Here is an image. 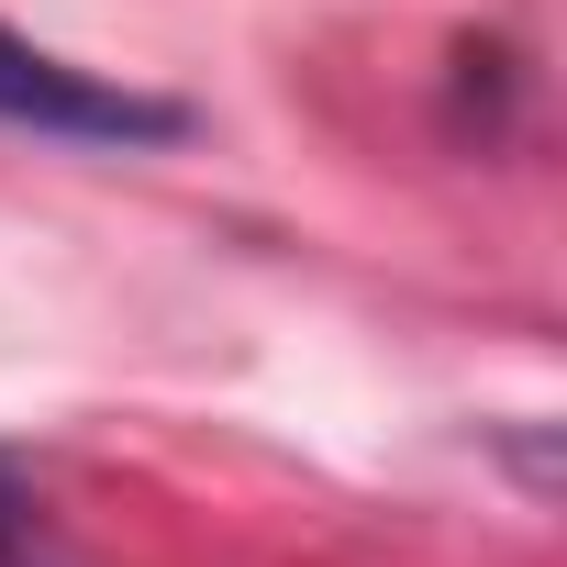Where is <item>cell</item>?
<instances>
[{"mask_svg": "<svg viewBox=\"0 0 567 567\" xmlns=\"http://www.w3.org/2000/svg\"><path fill=\"white\" fill-rule=\"evenodd\" d=\"M0 123H12V134H45V145H178V134H189L178 101L112 90V79L45 56V45L12 34V23H0Z\"/></svg>", "mask_w": 567, "mask_h": 567, "instance_id": "6da1fadb", "label": "cell"}, {"mask_svg": "<svg viewBox=\"0 0 567 567\" xmlns=\"http://www.w3.org/2000/svg\"><path fill=\"white\" fill-rule=\"evenodd\" d=\"M23 534H34V478H23L12 456H0V556H12Z\"/></svg>", "mask_w": 567, "mask_h": 567, "instance_id": "7a4b0ae2", "label": "cell"}]
</instances>
